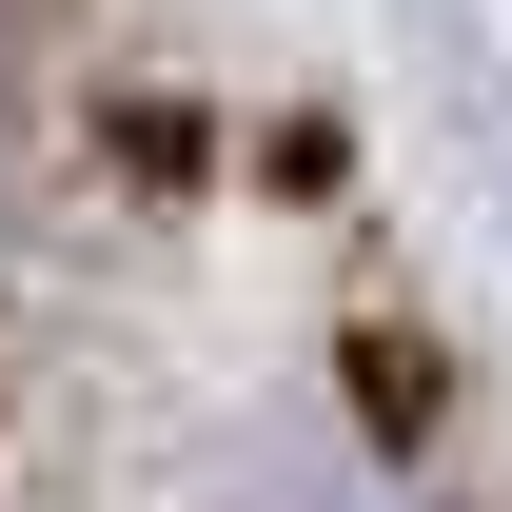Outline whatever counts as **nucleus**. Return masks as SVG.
I'll return each mask as SVG.
<instances>
[{"mask_svg": "<svg viewBox=\"0 0 512 512\" xmlns=\"http://www.w3.org/2000/svg\"><path fill=\"white\" fill-rule=\"evenodd\" d=\"M217 512H375V473H335V453H237V473H217Z\"/></svg>", "mask_w": 512, "mask_h": 512, "instance_id": "obj_1", "label": "nucleus"}]
</instances>
